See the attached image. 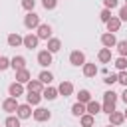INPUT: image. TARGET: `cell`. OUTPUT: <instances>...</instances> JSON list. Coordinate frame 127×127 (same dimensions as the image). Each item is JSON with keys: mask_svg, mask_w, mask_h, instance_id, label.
<instances>
[{"mask_svg": "<svg viewBox=\"0 0 127 127\" xmlns=\"http://www.w3.org/2000/svg\"><path fill=\"white\" fill-rule=\"evenodd\" d=\"M101 111L107 113V115L113 113V111H115V103H111V101H103V103H101Z\"/></svg>", "mask_w": 127, "mask_h": 127, "instance_id": "32", "label": "cell"}, {"mask_svg": "<svg viewBox=\"0 0 127 127\" xmlns=\"http://www.w3.org/2000/svg\"><path fill=\"white\" fill-rule=\"evenodd\" d=\"M125 6H127V0H125Z\"/></svg>", "mask_w": 127, "mask_h": 127, "instance_id": "44", "label": "cell"}, {"mask_svg": "<svg viewBox=\"0 0 127 127\" xmlns=\"http://www.w3.org/2000/svg\"><path fill=\"white\" fill-rule=\"evenodd\" d=\"M103 101H111V103H117V93H115L113 89L105 91V93H103Z\"/></svg>", "mask_w": 127, "mask_h": 127, "instance_id": "31", "label": "cell"}, {"mask_svg": "<svg viewBox=\"0 0 127 127\" xmlns=\"http://www.w3.org/2000/svg\"><path fill=\"white\" fill-rule=\"evenodd\" d=\"M123 115H125V121H127V109H125V111H123Z\"/></svg>", "mask_w": 127, "mask_h": 127, "instance_id": "42", "label": "cell"}, {"mask_svg": "<svg viewBox=\"0 0 127 127\" xmlns=\"http://www.w3.org/2000/svg\"><path fill=\"white\" fill-rule=\"evenodd\" d=\"M30 79H32V73H30V69H28V67H24V69L16 71V81H18V83L26 85V83H28Z\"/></svg>", "mask_w": 127, "mask_h": 127, "instance_id": "15", "label": "cell"}, {"mask_svg": "<svg viewBox=\"0 0 127 127\" xmlns=\"http://www.w3.org/2000/svg\"><path fill=\"white\" fill-rule=\"evenodd\" d=\"M93 123H95V117L89 115V113H85V115L79 117V125L81 127H93Z\"/></svg>", "mask_w": 127, "mask_h": 127, "instance_id": "27", "label": "cell"}, {"mask_svg": "<svg viewBox=\"0 0 127 127\" xmlns=\"http://www.w3.org/2000/svg\"><path fill=\"white\" fill-rule=\"evenodd\" d=\"M36 36H38L40 40H46V42H48V40L52 38V26H50V24H40L38 30H36Z\"/></svg>", "mask_w": 127, "mask_h": 127, "instance_id": "6", "label": "cell"}, {"mask_svg": "<svg viewBox=\"0 0 127 127\" xmlns=\"http://www.w3.org/2000/svg\"><path fill=\"white\" fill-rule=\"evenodd\" d=\"M10 67V58H6V56H0V71H6Z\"/></svg>", "mask_w": 127, "mask_h": 127, "instance_id": "35", "label": "cell"}, {"mask_svg": "<svg viewBox=\"0 0 127 127\" xmlns=\"http://www.w3.org/2000/svg\"><path fill=\"white\" fill-rule=\"evenodd\" d=\"M52 60H54V54H52V52H48V50L38 52V64H40L42 67H48V65L52 64Z\"/></svg>", "mask_w": 127, "mask_h": 127, "instance_id": "7", "label": "cell"}, {"mask_svg": "<svg viewBox=\"0 0 127 127\" xmlns=\"http://www.w3.org/2000/svg\"><path fill=\"white\" fill-rule=\"evenodd\" d=\"M97 60H99L101 64H111V50H109V48H101V50L97 52Z\"/></svg>", "mask_w": 127, "mask_h": 127, "instance_id": "20", "label": "cell"}, {"mask_svg": "<svg viewBox=\"0 0 127 127\" xmlns=\"http://www.w3.org/2000/svg\"><path fill=\"white\" fill-rule=\"evenodd\" d=\"M99 40H101V46H103V48H109V50H111V48H115V46H117V38H115V34H111V32L101 34V38H99Z\"/></svg>", "mask_w": 127, "mask_h": 127, "instance_id": "5", "label": "cell"}, {"mask_svg": "<svg viewBox=\"0 0 127 127\" xmlns=\"http://www.w3.org/2000/svg\"><path fill=\"white\" fill-rule=\"evenodd\" d=\"M26 91H34V93H42L44 91V83L40 79H30L26 83Z\"/></svg>", "mask_w": 127, "mask_h": 127, "instance_id": "16", "label": "cell"}, {"mask_svg": "<svg viewBox=\"0 0 127 127\" xmlns=\"http://www.w3.org/2000/svg\"><path fill=\"white\" fill-rule=\"evenodd\" d=\"M10 67H12L14 71L24 69V67H26V58H24V56H14V58H10Z\"/></svg>", "mask_w": 127, "mask_h": 127, "instance_id": "12", "label": "cell"}, {"mask_svg": "<svg viewBox=\"0 0 127 127\" xmlns=\"http://www.w3.org/2000/svg\"><path fill=\"white\" fill-rule=\"evenodd\" d=\"M119 20L121 22H127V6H121L119 8Z\"/></svg>", "mask_w": 127, "mask_h": 127, "instance_id": "40", "label": "cell"}, {"mask_svg": "<svg viewBox=\"0 0 127 127\" xmlns=\"http://www.w3.org/2000/svg\"><path fill=\"white\" fill-rule=\"evenodd\" d=\"M58 95H60V93H58V87H52V85H46L44 91H42V97L48 99V101H54Z\"/></svg>", "mask_w": 127, "mask_h": 127, "instance_id": "18", "label": "cell"}, {"mask_svg": "<svg viewBox=\"0 0 127 127\" xmlns=\"http://www.w3.org/2000/svg\"><path fill=\"white\" fill-rule=\"evenodd\" d=\"M22 8H24L26 12H34V8H36V0H22Z\"/></svg>", "mask_w": 127, "mask_h": 127, "instance_id": "34", "label": "cell"}, {"mask_svg": "<svg viewBox=\"0 0 127 127\" xmlns=\"http://www.w3.org/2000/svg\"><path fill=\"white\" fill-rule=\"evenodd\" d=\"M60 50H62V40H60V38H50V40H48V52L56 54V52H60Z\"/></svg>", "mask_w": 127, "mask_h": 127, "instance_id": "22", "label": "cell"}, {"mask_svg": "<svg viewBox=\"0 0 127 127\" xmlns=\"http://www.w3.org/2000/svg\"><path fill=\"white\" fill-rule=\"evenodd\" d=\"M107 85H113V83H117V73H111V75H105V79H103Z\"/></svg>", "mask_w": 127, "mask_h": 127, "instance_id": "39", "label": "cell"}, {"mask_svg": "<svg viewBox=\"0 0 127 127\" xmlns=\"http://www.w3.org/2000/svg\"><path fill=\"white\" fill-rule=\"evenodd\" d=\"M93 97H91V93H89V89H79L77 91V101L79 103H83V105H87L89 101H91Z\"/></svg>", "mask_w": 127, "mask_h": 127, "instance_id": "24", "label": "cell"}, {"mask_svg": "<svg viewBox=\"0 0 127 127\" xmlns=\"http://www.w3.org/2000/svg\"><path fill=\"white\" fill-rule=\"evenodd\" d=\"M111 18H113V16H111V10H107V8H103V10H101V14H99V20H101L103 24H107V22H109Z\"/></svg>", "mask_w": 127, "mask_h": 127, "instance_id": "33", "label": "cell"}, {"mask_svg": "<svg viewBox=\"0 0 127 127\" xmlns=\"http://www.w3.org/2000/svg\"><path fill=\"white\" fill-rule=\"evenodd\" d=\"M117 81H119V83H121L123 87H127V69H125V71H119V73H117Z\"/></svg>", "mask_w": 127, "mask_h": 127, "instance_id": "36", "label": "cell"}, {"mask_svg": "<svg viewBox=\"0 0 127 127\" xmlns=\"http://www.w3.org/2000/svg\"><path fill=\"white\" fill-rule=\"evenodd\" d=\"M24 91H26V87L22 85V83H18V81H14V83H10L8 85V95L10 97H20V95H24Z\"/></svg>", "mask_w": 127, "mask_h": 127, "instance_id": "8", "label": "cell"}, {"mask_svg": "<svg viewBox=\"0 0 127 127\" xmlns=\"http://www.w3.org/2000/svg\"><path fill=\"white\" fill-rule=\"evenodd\" d=\"M117 52H119V56H123V58H127V40H121V42H117Z\"/></svg>", "mask_w": 127, "mask_h": 127, "instance_id": "30", "label": "cell"}, {"mask_svg": "<svg viewBox=\"0 0 127 127\" xmlns=\"http://www.w3.org/2000/svg\"><path fill=\"white\" fill-rule=\"evenodd\" d=\"M113 65L117 67V71H125L127 69V58H123V56H119L115 62H113Z\"/></svg>", "mask_w": 127, "mask_h": 127, "instance_id": "29", "label": "cell"}, {"mask_svg": "<svg viewBox=\"0 0 127 127\" xmlns=\"http://www.w3.org/2000/svg\"><path fill=\"white\" fill-rule=\"evenodd\" d=\"M121 99H123V103H125V105H127V87H125V89H123V93H121Z\"/></svg>", "mask_w": 127, "mask_h": 127, "instance_id": "41", "label": "cell"}, {"mask_svg": "<svg viewBox=\"0 0 127 127\" xmlns=\"http://www.w3.org/2000/svg\"><path fill=\"white\" fill-rule=\"evenodd\" d=\"M107 127H115V125H111V123H109V125H107Z\"/></svg>", "mask_w": 127, "mask_h": 127, "instance_id": "43", "label": "cell"}, {"mask_svg": "<svg viewBox=\"0 0 127 127\" xmlns=\"http://www.w3.org/2000/svg\"><path fill=\"white\" fill-rule=\"evenodd\" d=\"M38 44H40V38L36 36V34H26L24 36V48H28V50H36L38 48Z\"/></svg>", "mask_w": 127, "mask_h": 127, "instance_id": "10", "label": "cell"}, {"mask_svg": "<svg viewBox=\"0 0 127 127\" xmlns=\"http://www.w3.org/2000/svg\"><path fill=\"white\" fill-rule=\"evenodd\" d=\"M85 113H87V107H85L83 103L75 101V103L71 105V115H73V117H81V115H85Z\"/></svg>", "mask_w": 127, "mask_h": 127, "instance_id": "21", "label": "cell"}, {"mask_svg": "<svg viewBox=\"0 0 127 127\" xmlns=\"http://www.w3.org/2000/svg\"><path fill=\"white\" fill-rule=\"evenodd\" d=\"M81 71H83V75H85V77H95L99 69H97V65H95L93 62H85V64H83V67H81Z\"/></svg>", "mask_w": 127, "mask_h": 127, "instance_id": "14", "label": "cell"}, {"mask_svg": "<svg viewBox=\"0 0 127 127\" xmlns=\"http://www.w3.org/2000/svg\"><path fill=\"white\" fill-rule=\"evenodd\" d=\"M117 4H119V0H103V6H105L107 10H113V8H117Z\"/></svg>", "mask_w": 127, "mask_h": 127, "instance_id": "38", "label": "cell"}, {"mask_svg": "<svg viewBox=\"0 0 127 127\" xmlns=\"http://www.w3.org/2000/svg\"><path fill=\"white\" fill-rule=\"evenodd\" d=\"M32 113H34V111H32V105H30V103H20V105H18L16 115H18L20 119H30Z\"/></svg>", "mask_w": 127, "mask_h": 127, "instance_id": "11", "label": "cell"}, {"mask_svg": "<svg viewBox=\"0 0 127 127\" xmlns=\"http://www.w3.org/2000/svg\"><path fill=\"white\" fill-rule=\"evenodd\" d=\"M58 93H60L62 97H69V95L73 93V83H71V81H62V83L58 85Z\"/></svg>", "mask_w": 127, "mask_h": 127, "instance_id": "13", "label": "cell"}, {"mask_svg": "<svg viewBox=\"0 0 127 127\" xmlns=\"http://www.w3.org/2000/svg\"><path fill=\"white\" fill-rule=\"evenodd\" d=\"M40 24H42V22H40V16H38L36 12H28V14L24 16V26H26L28 30H38Z\"/></svg>", "mask_w": 127, "mask_h": 127, "instance_id": "1", "label": "cell"}, {"mask_svg": "<svg viewBox=\"0 0 127 127\" xmlns=\"http://www.w3.org/2000/svg\"><path fill=\"white\" fill-rule=\"evenodd\" d=\"M32 117H34L38 123H44V121H50V119H52V111L46 109V107H36L34 113H32Z\"/></svg>", "mask_w": 127, "mask_h": 127, "instance_id": "2", "label": "cell"}, {"mask_svg": "<svg viewBox=\"0 0 127 127\" xmlns=\"http://www.w3.org/2000/svg\"><path fill=\"white\" fill-rule=\"evenodd\" d=\"M20 117L18 115H8L6 117V121H4V127H20Z\"/></svg>", "mask_w": 127, "mask_h": 127, "instance_id": "28", "label": "cell"}, {"mask_svg": "<svg viewBox=\"0 0 127 127\" xmlns=\"http://www.w3.org/2000/svg\"><path fill=\"white\" fill-rule=\"evenodd\" d=\"M6 42H8V46H10V48H20V46H24V36H20V34L12 32V34H8Z\"/></svg>", "mask_w": 127, "mask_h": 127, "instance_id": "9", "label": "cell"}, {"mask_svg": "<svg viewBox=\"0 0 127 127\" xmlns=\"http://www.w3.org/2000/svg\"><path fill=\"white\" fill-rule=\"evenodd\" d=\"M42 99H44L42 93H34V91H28L26 93V103H30V105H40Z\"/></svg>", "mask_w": 127, "mask_h": 127, "instance_id": "23", "label": "cell"}, {"mask_svg": "<svg viewBox=\"0 0 127 127\" xmlns=\"http://www.w3.org/2000/svg\"><path fill=\"white\" fill-rule=\"evenodd\" d=\"M105 26H107V32H111V34L119 32V28H121V20H119V16H113Z\"/></svg>", "mask_w": 127, "mask_h": 127, "instance_id": "19", "label": "cell"}, {"mask_svg": "<svg viewBox=\"0 0 127 127\" xmlns=\"http://www.w3.org/2000/svg\"><path fill=\"white\" fill-rule=\"evenodd\" d=\"M109 123L111 125H115V127H119L121 123H125V115H123V111H113V113H109Z\"/></svg>", "mask_w": 127, "mask_h": 127, "instance_id": "17", "label": "cell"}, {"mask_svg": "<svg viewBox=\"0 0 127 127\" xmlns=\"http://www.w3.org/2000/svg\"><path fill=\"white\" fill-rule=\"evenodd\" d=\"M85 107H87V113H89V115H93V117H95V115L101 111V103H97L95 99H91V101H89Z\"/></svg>", "mask_w": 127, "mask_h": 127, "instance_id": "26", "label": "cell"}, {"mask_svg": "<svg viewBox=\"0 0 127 127\" xmlns=\"http://www.w3.org/2000/svg\"><path fill=\"white\" fill-rule=\"evenodd\" d=\"M38 79H40L44 85H50V83L54 81V73H52V71H48V69H44V71H40Z\"/></svg>", "mask_w": 127, "mask_h": 127, "instance_id": "25", "label": "cell"}, {"mask_svg": "<svg viewBox=\"0 0 127 127\" xmlns=\"http://www.w3.org/2000/svg\"><path fill=\"white\" fill-rule=\"evenodd\" d=\"M18 105H20V103H18L16 97H6V99L2 101V109H4L8 115H14V113L18 111Z\"/></svg>", "mask_w": 127, "mask_h": 127, "instance_id": "4", "label": "cell"}, {"mask_svg": "<svg viewBox=\"0 0 127 127\" xmlns=\"http://www.w3.org/2000/svg\"><path fill=\"white\" fill-rule=\"evenodd\" d=\"M87 60H85V54L81 52V50H73L71 54H69V64L71 65H75V67H83V64H85Z\"/></svg>", "mask_w": 127, "mask_h": 127, "instance_id": "3", "label": "cell"}, {"mask_svg": "<svg viewBox=\"0 0 127 127\" xmlns=\"http://www.w3.org/2000/svg\"><path fill=\"white\" fill-rule=\"evenodd\" d=\"M42 6H44L46 10H54V8L58 6V0H42Z\"/></svg>", "mask_w": 127, "mask_h": 127, "instance_id": "37", "label": "cell"}]
</instances>
